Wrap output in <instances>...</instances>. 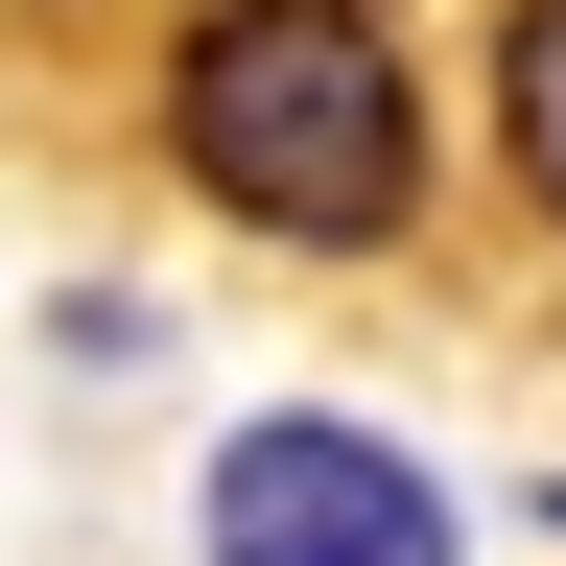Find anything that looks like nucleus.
I'll list each match as a JSON object with an SVG mask.
<instances>
[{
  "label": "nucleus",
  "instance_id": "1",
  "mask_svg": "<svg viewBox=\"0 0 566 566\" xmlns=\"http://www.w3.org/2000/svg\"><path fill=\"white\" fill-rule=\"evenodd\" d=\"M166 166L283 260L424 237V48H401V0H189L166 24Z\"/></svg>",
  "mask_w": 566,
  "mask_h": 566
},
{
  "label": "nucleus",
  "instance_id": "2",
  "mask_svg": "<svg viewBox=\"0 0 566 566\" xmlns=\"http://www.w3.org/2000/svg\"><path fill=\"white\" fill-rule=\"evenodd\" d=\"M189 566H472V520H449V472H424L401 424L260 401V424H212V472H189Z\"/></svg>",
  "mask_w": 566,
  "mask_h": 566
},
{
  "label": "nucleus",
  "instance_id": "3",
  "mask_svg": "<svg viewBox=\"0 0 566 566\" xmlns=\"http://www.w3.org/2000/svg\"><path fill=\"white\" fill-rule=\"evenodd\" d=\"M495 142H520V189L566 212V0H520V24H495Z\"/></svg>",
  "mask_w": 566,
  "mask_h": 566
}]
</instances>
